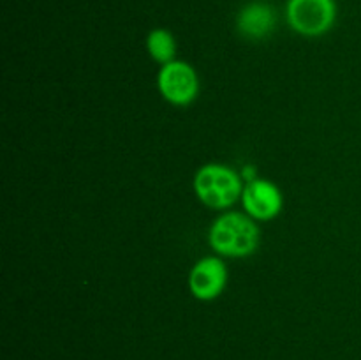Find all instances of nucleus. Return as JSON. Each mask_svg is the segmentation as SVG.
Listing matches in <instances>:
<instances>
[{
	"label": "nucleus",
	"instance_id": "6",
	"mask_svg": "<svg viewBox=\"0 0 361 360\" xmlns=\"http://www.w3.org/2000/svg\"><path fill=\"white\" fill-rule=\"evenodd\" d=\"M242 201L249 215L256 219H271L281 212L282 194L268 180H252L242 193Z\"/></svg>",
	"mask_w": 361,
	"mask_h": 360
},
{
	"label": "nucleus",
	"instance_id": "8",
	"mask_svg": "<svg viewBox=\"0 0 361 360\" xmlns=\"http://www.w3.org/2000/svg\"><path fill=\"white\" fill-rule=\"evenodd\" d=\"M147 48L152 59L161 64L173 62V56H175L176 52L175 39H173L171 32L166 30V28H155L148 34Z\"/></svg>",
	"mask_w": 361,
	"mask_h": 360
},
{
	"label": "nucleus",
	"instance_id": "7",
	"mask_svg": "<svg viewBox=\"0 0 361 360\" xmlns=\"http://www.w3.org/2000/svg\"><path fill=\"white\" fill-rule=\"evenodd\" d=\"M240 34L250 39H263L271 34L275 27V13L264 2H250L243 7L236 18Z\"/></svg>",
	"mask_w": 361,
	"mask_h": 360
},
{
	"label": "nucleus",
	"instance_id": "3",
	"mask_svg": "<svg viewBox=\"0 0 361 360\" xmlns=\"http://www.w3.org/2000/svg\"><path fill=\"white\" fill-rule=\"evenodd\" d=\"M286 16L293 30L316 37L334 27L337 4L335 0H289Z\"/></svg>",
	"mask_w": 361,
	"mask_h": 360
},
{
	"label": "nucleus",
	"instance_id": "4",
	"mask_svg": "<svg viewBox=\"0 0 361 360\" xmlns=\"http://www.w3.org/2000/svg\"><path fill=\"white\" fill-rule=\"evenodd\" d=\"M161 94L173 104H189L197 95V76L185 62H169L159 73Z\"/></svg>",
	"mask_w": 361,
	"mask_h": 360
},
{
	"label": "nucleus",
	"instance_id": "2",
	"mask_svg": "<svg viewBox=\"0 0 361 360\" xmlns=\"http://www.w3.org/2000/svg\"><path fill=\"white\" fill-rule=\"evenodd\" d=\"M197 198L212 208L231 207L243 193L238 173L221 164H207L194 179Z\"/></svg>",
	"mask_w": 361,
	"mask_h": 360
},
{
	"label": "nucleus",
	"instance_id": "5",
	"mask_svg": "<svg viewBox=\"0 0 361 360\" xmlns=\"http://www.w3.org/2000/svg\"><path fill=\"white\" fill-rule=\"evenodd\" d=\"M228 272H226L224 263L217 258H204L197 261L196 267L192 268L189 275V286L194 296L201 300H212L226 286Z\"/></svg>",
	"mask_w": 361,
	"mask_h": 360
},
{
	"label": "nucleus",
	"instance_id": "1",
	"mask_svg": "<svg viewBox=\"0 0 361 360\" xmlns=\"http://www.w3.org/2000/svg\"><path fill=\"white\" fill-rule=\"evenodd\" d=\"M210 244L224 256H249L257 249L259 229L252 219L238 212H229L215 221L210 229Z\"/></svg>",
	"mask_w": 361,
	"mask_h": 360
}]
</instances>
